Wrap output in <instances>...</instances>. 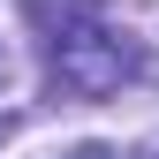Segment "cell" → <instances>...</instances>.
I'll use <instances>...</instances> for the list:
<instances>
[{
    "instance_id": "1",
    "label": "cell",
    "mask_w": 159,
    "mask_h": 159,
    "mask_svg": "<svg viewBox=\"0 0 159 159\" xmlns=\"http://www.w3.org/2000/svg\"><path fill=\"white\" fill-rule=\"evenodd\" d=\"M30 15L46 23V53H53L61 91H76V98H106V91L129 84L136 53H129V38H114V23L91 8V0H30Z\"/></svg>"
},
{
    "instance_id": "2",
    "label": "cell",
    "mask_w": 159,
    "mask_h": 159,
    "mask_svg": "<svg viewBox=\"0 0 159 159\" xmlns=\"http://www.w3.org/2000/svg\"><path fill=\"white\" fill-rule=\"evenodd\" d=\"M152 159H159V152H152Z\"/></svg>"
}]
</instances>
